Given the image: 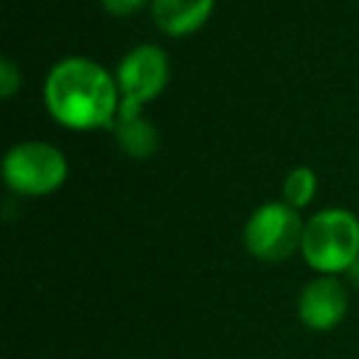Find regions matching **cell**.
I'll use <instances>...</instances> for the list:
<instances>
[{
	"label": "cell",
	"mask_w": 359,
	"mask_h": 359,
	"mask_svg": "<svg viewBox=\"0 0 359 359\" xmlns=\"http://www.w3.org/2000/svg\"><path fill=\"white\" fill-rule=\"evenodd\" d=\"M116 133L118 145L130 155V158H150L158 150L160 138L155 126L148 118H143V114L138 116H118L116 123L111 126Z\"/></svg>",
	"instance_id": "obj_8"
},
{
	"label": "cell",
	"mask_w": 359,
	"mask_h": 359,
	"mask_svg": "<svg viewBox=\"0 0 359 359\" xmlns=\"http://www.w3.org/2000/svg\"><path fill=\"white\" fill-rule=\"evenodd\" d=\"M347 273H349V280H352V283H354V285H357V288H359V259L354 261V266H352V269L347 271Z\"/></svg>",
	"instance_id": "obj_12"
},
{
	"label": "cell",
	"mask_w": 359,
	"mask_h": 359,
	"mask_svg": "<svg viewBox=\"0 0 359 359\" xmlns=\"http://www.w3.org/2000/svg\"><path fill=\"white\" fill-rule=\"evenodd\" d=\"M20 69L13 65V60L3 57V62H0V94H3V99H11L20 89Z\"/></svg>",
	"instance_id": "obj_10"
},
{
	"label": "cell",
	"mask_w": 359,
	"mask_h": 359,
	"mask_svg": "<svg viewBox=\"0 0 359 359\" xmlns=\"http://www.w3.org/2000/svg\"><path fill=\"white\" fill-rule=\"evenodd\" d=\"M170 76L168 55L155 45L133 47L118 65L121 111L118 116H138L143 109L163 94Z\"/></svg>",
	"instance_id": "obj_5"
},
{
	"label": "cell",
	"mask_w": 359,
	"mask_h": 359,
	"mask_svg": "<svg viewBox=\"0 0 359 359\" xmlns=\"http://www.w3.org/2000/svg\"><path fill=\"white\" fill-rule=\"evenodd\" d=\"M145 3H148V0H101L104 11L111 13V15H116V18L133 15V13H138Z\"/></svg>",
	"instance_id": "obj_11"
},
{
	"label": "cell",
	"mask_w": 359,
	"mask_h": 359,
	"mask_svg": "<svg viewBox=\"0 0 359 359\" xmlns=\"http://www.w3.org/2000/svg\"><path fill=\"white\" fill-rule=\"evenodd\" d=\"M318 192V177L310 168H295L283 182V202L293 210H303Z\"/></svg>",
	"instance_id": "obj_9"
},
{
	"label": "cell",
	"mask_w": 359,
	"mask_h": 359,
	"mask_svg": "<svg viewBox=\"0 0 359 359\" xmlns=\"http://www.w3.org/2000/svg\"><path fill=\"white\" fill-rule=\"evenodd\" d=\"M349 308L347 288L334 276H320L310 280L298 298V315L305 327L315 332L334 330L344 320Z\"/></svg>",
	"instance_id": "obj_6"
},
{
	"label": "cell",
	"mask_w": 359,
	"mask_h": 359,
	"mask_svg": "<svg viewBox=\"0 0 359 359\" xmlns=\"http://www.w3.org/2000/svg\"><path fill=\"white\" fill-rule=\"evenodd\" d=\"M67 160L60 148L40 140L20 143L8 150L3 175L13 192L27 197H42L60 190L67 180Z\"/></svg>",
	"instance_id": "obj_3"
},
{
	"label": "cell",
	"mask_w": 359,
	"mask_h": 359,
	"mask_svg": "<svg viewBox=\"0 0 359 359\" xmlns=\"http://www.w3.org/2000/svg\"><path fill=\"white\" fill-rule=\"evenodd\" d=\"M300 251L310 269L320 273H347L359 259V219L347 210L318 212L305 222Z\"/></svg>",
	"instance_id": "obj_2"
},
{
	"label": "cell",
	"mask_w": 359,
	"mask_h": 359,
	"mask_svg": "<svg viewBox=\"0 0 359 359\" xmlns=\"http://www.w3.org/2000/svg\"><path fill=\"white\" fill-rule=\"evenodd\" d=\"M118 94V81L86 57L62 60L45 81L52 118L74 130L111 128L121 111Z\"/></svg>",
	"instance_id": "obj_1"
},
{
	"label": "cell",
	"mask_w": 359,
	"mask_h": 359,
	"mask_svg": "<svg viewBox=\"0 0 359 359\" xmlns=\"http://www.w3.org/2000/svg\"><path fill=\"white\" fill-rule=\"evenodd\" d=\"M303 231L305 224L298 217V210L285 202H269L249 217L244 244L254 259L278 264L290 259L303 246Z\"/></svg>",
	"instance_id": "obj_4"
},
{
	"label": "cell",
	"mask_w": 359,
	"mask_h": 359,
	"mask_svg": "<svg viewBox=\"0 0 359 359\" xmlns=\"http://www.w3.org/2000/svg\"><path fill=\"white\" fill-rule=\"evenodd\" d=\"M153 22L172 37L197 32L215 11V0H153Z\"/></svg>",
	"instance_id": "obj_7"
}]
</instances>
